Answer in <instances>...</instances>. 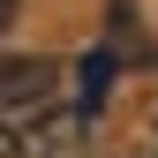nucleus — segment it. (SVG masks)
I'll return each mask as SVG.
<instances>
[{"label":"nucleus","mask_w":158,"mask_h":158,"mask_svg":"<svg viewBox=\"0 0 158 158\" xmlns=\"http://www.w3.org/2000/svg\"><path fill=\"white\" fill-rule=\"evenodd\" d=\"M90 143V113L83 106H38L15 128V158H83Z\"/></svg>","instance_id":"obj_1"},{"label":"nucleus","mask_w":158,"mask_h":158,"mask_svg":"<svg viewBox=\"0 0 158 158\" xmlns=\"http://www.w3.org/2000/svg\"><path fill=\"white\" fill-rule=\"evenodd\" d=\"M53 90H60V60H45V53H8L0 60V106L8 113L53 106Z\"/></svg>","instance_id":"obj_2"},{"label":"nucleus","mask_w":158,"mask_h":158,"mask_svg":"<svg viewBox=\"0 0 158 158\" xmlns=\"http://www.w3.org/2000/svg\"><path fill=\"white\" fill-rule=\"evenodd\" d=\"M0 158H15V128L8 121H0Z\"/></svg>","instance_id":"obj_3"},{"label":"nucleus","mask_w":158,"mask_h":158,"mask_svg":"<svg viewBox=\"0 0 158 158\" xmlns=\"http://www.w3.org/2000/svg\"><path fill=\"white\" fill-rule=\"evenodd\" d=\"M8 23H15V0H0V30H8Z\"/></svg>","instance_id":"obj_4"},{"label":"nucleus","mask_w":158,"mask_h":158,"mask_svg":"<svg viewBox=\"0 0 158 158\" xmlns=\"http://www.w3.org/2000/svg\"><path fill=\"white\" fill-rule=\"evenodd\" d=\"M143 158H158V151H143Z\"/></svg>","instance_id":"obj_5"}]
</instances>
